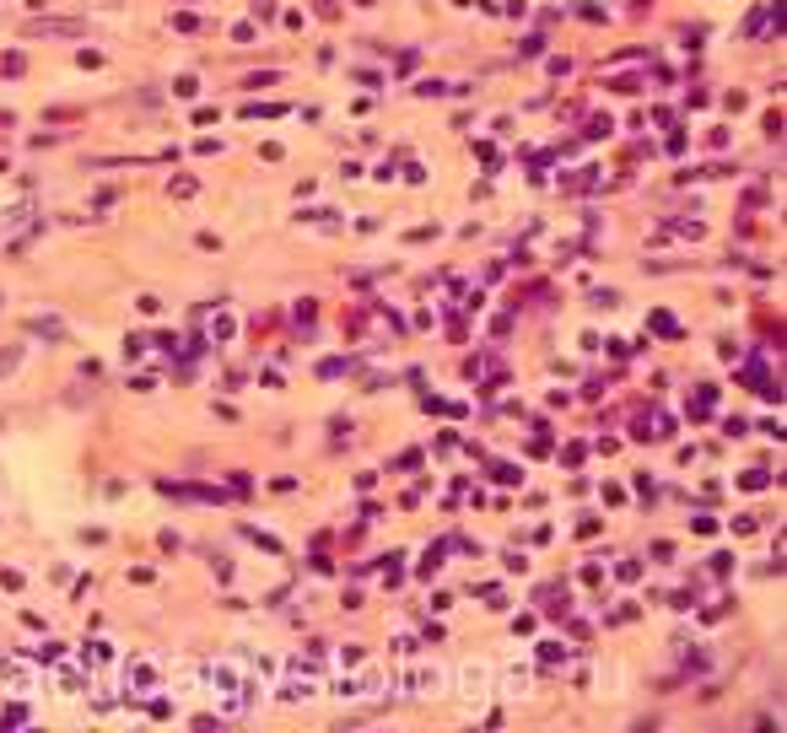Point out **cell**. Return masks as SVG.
Masks as SVG:
<instances>
[{"label":"cell","instance_id":"1","mask_svg":"<svg viewBox=\"0 0 787 733\" xmlns=\"http://www.w3.org/2000/svg\"><path fill=\"white\" fill-rule=\"evenodd\" d=\"M206 680H211V695L221 701V712H243V701H249L243 690H249V685L238 680V669H232V663H217Z\"/></svg>","mask_w":787,"mask_h":733}]
</instances>
